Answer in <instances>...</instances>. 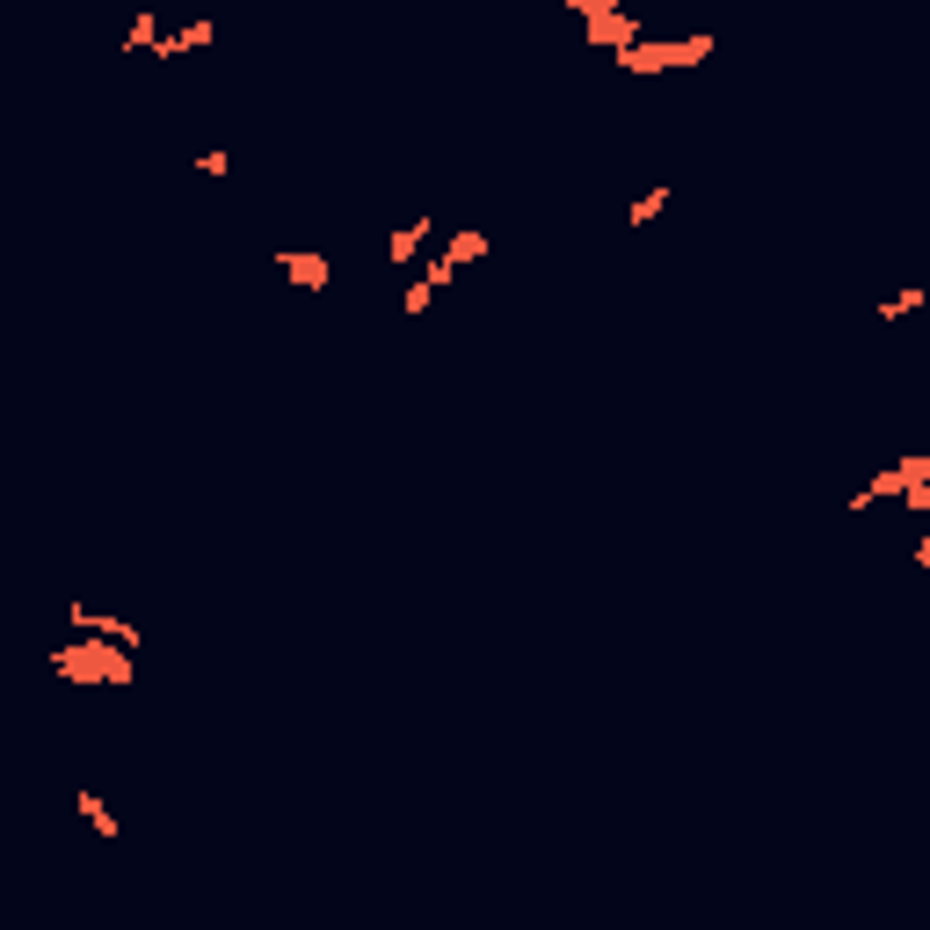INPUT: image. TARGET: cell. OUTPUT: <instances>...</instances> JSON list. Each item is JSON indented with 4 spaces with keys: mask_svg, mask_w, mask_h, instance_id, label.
I'll use <instances>...</instances> for the list:
<instances>
[{
    "mask_svg": "<svg viewBox=\"0 0 930 930\" xmlns=\"http://www.w3.org/2000/svg\"><path fill=\"white\" fill-rule=\"evenodd\" d=\"M610 59L626 66V74H640V80L684 74V66H705V59H713V30H698V37H633V45L610 51Z\"/></svg>",
    "mask_w": 930,
    "mask_h": 930,
    "instance_id": "1",
    "label": "cell"
},
{
    "mask_svg": "<svg viewBox=\"0 0 930 930\" xmlns=\"http://www.w3.org/2000/svg\"><path fill=\"white\" fill-rule=\"evenodd\" d=\"M51 669L66 676V684H131V647L117 640H59L51 647Z\"/></svg>",
    "mask_w": 930,
    "mask_h": 930,
    "instance_id": "2",
    "label": "cell"
},
{
    "mask_svg": "<svg viewBox=\"0 0 930 930\" xmlns=\"http://www.w3.org/2000/svg\"><path fill=\"white\" fill-rule=\"evenodd\" d=\"M276 270H284L298 291H327V284H335V262L313 255V247H276Z\"/></svg>",
    "mask_w": 930,
    "mask_h": 930,
    "instance_id": "3",
    "label": "cell"
},
{
    "mask_svg": "<svg viewBox=\"0 0 930 930\" xmlns=\"http://www.w3.org/2000/svg\"><path fill=\"white\" fill-rule=\"evenodd\" d=\"M429 233H437V218H429V212H422V218H408V226L385 241V270H414V262L429 255Z\"/></svg>",
    "mask_w": 930,
    "mask_h": 930,
    "instance_id": "4",
    "label": "cell"
},
{
    "mask_svg": "<svg viewBox=\"0 0 930 930\" xmlns=\"http://www.w3.org/2000/svg\"><path fill=\"white\" fill-rule=\"evenodd\" d=\"M212 45H218V22L197 16V22H183V30L160 37V51H153V59H197V51H212Z\"/></svg>",
    "mask_w": 930,
    "mask_h": 930,
    "instance_id": "5",
    "label": "cell"
},
{
    "mask_svg": "<svg viewBox=\"0 0 930 930\" xmlns=\"http://www.w3.org/2000/svg\"><path fill=\"white\" fill-rule=\"evenodd\" d=\"M488 255H495V233H451L437 262H443V270L458 276V270H466V262H488Z\"/></svg>",
    "mask_w": 930,
    "mask_h": 930,
    "instance_id": "6",
    "label": "cell"
},
{
    "mask_svg": "<svg viewBox=\"0 0 930 930\" xmlns=\"http://www.w3.org/2000/svg\"><path fill=\"white\" fill-rule=\"evenodd\" d=\"M669 197H676V183H655V189H640V197L626 204V226H655V218L669 212Z\"/></svg>",
    "mask_w": 930,
    "mask_h": 930,
    "instance_id": "7",
    "label": "cell"
},
{
    "mask_svg": "<svg viewBox=\"0 0 930 930\" xmlns=\"http://www.w3.org/2000/svg\"><path fill=\"white\" fill-rule=\"evenodd\" d=\"M930 305V291L923 284H909V291H887L880 305H872V321H909V313H923Z\"/></svg>",
    "mask_w": 930,
    "mask_h": 930,
    "instance_id": "8",
    "label": "cell"
},
{
    "mask_svg": "<svg viewBox=\"0 0 930 930\" xmlns=\"http://www.w3.org/2000/svg\"><path fill=\"white\" fill-rule=\"evenodd\" d=\"M160 8H138V22H131V37H124V59H138V51H160Z\"/></svg>",
    "mask_w": 930,
    "mask_h": 930,
    "instance_id": "9",
    "label": "cell"
},
{
    "mask_svg": "<svg viewBox=\"0 0 930 930\" xmlns=\"http://www.w3.org/2000/svg\"><path fill=\"white\" fill-rule=\"evenodd\" d=\"M80 814H88V829H95V836H117V814H109V800L95 793V785H80Z\"/></svg>",
    "mask_w": 930,
    "mask_h": 930,
    "instance_id": "10",
    "label": "cell"
},
{
    "mask_svg": "<svg viewBox=\"0 0 930 930\" xmlns=\"http://www.w3.org/2000/svg\"><path fill=\"white\" fill-rule=\"evenodd\" d=\"M197 175H233V153H226V146H212V153H197Z\"/></svg>",
    "mask_w": 930,
    "mask_h": 930,
    "instance_id": "11",
    "label": "cell"
},
{
    "mask_svg": "<svg viewBox=\"0 0 930 930\" xmlns=\"http://www.w3.org/2000/svg\"><path fill=\"white\" fill-rule=\"evenodd\" d=\"M901 509H909V517H923V523H930V480H923V488H909V495H901Z\"/></svg>",
    "mask_w": 930,
    "mask_h": 930,
    "instance_id": "12",
    "label": "cell"
},
{
    "mask_svg": "<svg viewBox=\"0 0 930 930\" xmlns=\"http://www.w3.org/2000/svg\"><path fill=\"white\" fill-rule=\"evenodd\" d=\"M909 552H916V567H930V531H923V538H916V546H909Z\"/></svg>",
    "mask_w": 930,
    "mask_h": 930,
    "instance_id": "13",
    "label": "cell"
}]
</instances>
